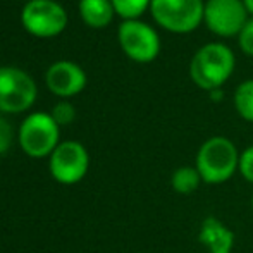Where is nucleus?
<instances>
[{
  "instance_id": "obj_19",
  "label": "nucleus",
  "mask_w": 253,
  "mask_h": 253,
  "mask_svg": "<svg viewBox=\"0 0 253 253\" xmlns=\"http://www.w3.org/2000/svg\"><path fill=\"white\" fill-rule=\"evenodd\" d=\"M12 145V126L0 117V155H3Z\"/></svg>"
},
{
  "instance_id": "obj_20",
  "label": "nucleus",
  "mask_w": 253,
  "mask_h": 253,
  "mask_svg": "<svg viewBox=\"0 0 253 253\" xmlns=\"http://www.w3.org/2000/svg\"><path fill=\"white\" fill-rule=\"evenodd\" d=\"M243 2H245V5H247L248 12H250L253 17V0H243Z\"/></svg>"
},
{
  "instance_id": "obj_13",
  "label": "nucleus",
  "mask_w": 253,
  "mask_h": 253,
  "mask_svg": "<svg viewBox=\"0 0 253 253\" xmlns=\"http://www.w3.org/2000/svg\"><path fill=\"white\" fill-rule=\"evenodd\" d=\"M203 184V179L195 166L177 167L170 176V186L179 195H191Z\"/></svg>"
},
{
  "instance_id": "obj_18",
  "label": "nucleus",
  "mask_w": 253,
  "mask_h": 253,
  "mask_svg": "<svg viewBox=\"0 0 253 253\" xmlns=\"http://www.w3.org/2000/svg\"><path fill=\"white\" fill-rule=\"evenodd\" d=\"M238 45H240L241 52L248 57H253V17L247 21L243 30L238 35Z\"/></svg>"
},
{
  "instance_id": "obj_14",
  "label": "nucleus",
  "mask_w": 253,
  "mask_h": 253,
  "mask_svg": "<svg viewBox=\"0 0 253 253\" xmlns=\"http://www.w3.org/2000/svg\"><path fill=\"white\" fill-rule=\"evenodd\" d=\"M234 109L241 119L253 123V80H245L234 91Z\"/></svg>"
},
{
  "instance_id": "obj_12",
  "label": "nucleus",
  "mask_w": 253,
  "mask_h": 253,
  "mask_svg": "<svg viewBox=\"0 0 253 253\" xmlns=\"http://www.w3.org/2000/svg\"><path fill=\"white\" fill-rule=\"evenodd\" d=\"M112 0H80V14L86 24L93 28H103L114 17Z\"/></svg>"
},
{
  "instance_id": "obj_4",
  "label": "nucleus",
  "mask_w": 253,
  "mask_h": 253,
  "mask_svg": "<svg viewBox=\"0 0 253 253\" xmlns=\"http://www.w3.org/2000/svg\"><path fill=\"white\" fill-rule=\"evenodd\" d=\"M19 145L33 159L52 155L59 145V124L47 112L30 114L19 127Z\"/></svg>"
},
{
  "instance_id": "obj_1",
  "label": "nucleus",
  "mask_w": 253,
  "mask_h": 253,
  "mask_svg": "<svg viewBox=\"0 0 253 253\" xmlns=\"http://www.w3.org/2000/svg\"><path fill=\"white\" fill-rule=\"evenodd\" d=\"M236 57L227 45L220 42L203 45L195 52L190 62V78L205 91L219 90L234 73Z\"/></svg>"
},
{
  "instance_id": "obj_15",
  "label": "nucleus",
  "mask_w": 253,
  "mask_h": 253,
  "mask_svg": "<svg viewBox=\"0 0 253 253\" xmlns=\"http://www.w3.org/2000/svg\"><path fill=\"white\" fill-rule=\"evenodd\" d=\"M152 0H112L114 10L124 17V21L138 19L150 7Z\"/></svg>"
},
{
  "instance_id": "obj_9",
  "label": "nucleus",
  "mask_w": 253,
  "mask_h": 253,
  "mask_svg": "<svg viewBox=\"0 0 253 253\" xmlns=\"http://www.w3.org/2000/svg\"><path fill=\"white\" fill-rule=\"evenodd\" d=\"M21 21L30 33L37 37H53L67 24V14L53 0H31L21 12Z\"/></svg>"
},
{
  "instance_id": "obj_7",
  "label": "nucleus",
  "mask_w": 253,
  "mask_h": 253,
  "mask_svg": "<svg viewBox=\"0 0 253 253\" xmlns=\"http://www.w3.org/2000/svg\"><path fill=\"white\" fill-rule=\"evenodd\" d=\"M119 43L129 59L136 62H150L160 52L159 33L150 26L138 19H129L119 26Z\"/></svg>"
},
{
  "instance_id": "obj_2",
  "label": "nucleus",
  "mask_w": 253,
  "mask_h": 253,
  "mask_svg": "<svg viewBox=\"0 0 253 253\" xmlns=\"http://www.w3.org/2000/svg\"><path fill=\"white\" fill-rule=\"evenodd\" d=\"M240 152L226 136H212L197 152L195 167L205 184H222L238 172Z\"/></svg>"
},
{
  "instance_id": "obj_17",
  "label": "nucleus",
  "mask_w": 253,
  "mask_h": 253,
  "mask_svg": "<svg viewBox=\"0 0 253 253\" xmlns=\"http://www.w3.org/2000/svg\"><path fill=\"white\" fill-rule=\"evenodd\" d=\"M238 172L241 174L247 183L253 184V145L247 147L240 153V166H238Z\"/></svg>"
},
{
  "instance_id": "obj_21",
  "label": "nucleus",
  "mask_w": 253,
  "mask_h": 253,
  "mask_svg": "<svg viewBox=\"0 0 253 253\" xmlns=\"http://www.w3.org/2000/svg\"><path fill=\"white\" fill-rule=\"evenodd\" d=\"M252 209H253V197H252Z\"/></svg>"
},
{
  "instance_id": "obj_11",
  "label": "nucleus",
  "mask_w": 253,
  "mask_h": 253,
  "mask_svg": "<svg viewBox=\"0 0 253 253\" xmlns=\"http://www.w3.org/2000/svg\"><path fill=\"white\" fill-rule=\"evenodd\" d=\"M198 241L209 253H231L234 248L236 236L217 217H205L198 231Z\"/></svg>"
},
{
  "instance_id": "obj_10",
  "label": "nucleus",
  "mask_w": 253,
  "mask_h": 253,
  "mask_svg": "<svg viewBox=\"0 0 253 253\" xmlns=\"http://www.w3.org/2000/svg\"><path fill=\"white\" fill-rule=\"evenodd\" d=\"M47 86L59 97H73L80 93L86 84V74L78 64L59 60L52 64L45 74Z\"/></svg>"
},
{
  "instance_id": "obj_16",
  "label": "nucleus",
  "mask_w": 253,
  "mask_h": 253,
  "mask_svg": "<svg viewBox=\"0 0 253 253\" xmlns=\"http://www.w3.org/2000/svg\"><path fill=\"white\" fill-rule=\"evenodd\" d=\"M52 119L55 121L59 126H66V124H71L76 117V110L71 105L69 102H59L55 107L52 109Z\"/></svg>"
},
{
  "instance_id": "obj_3",
  "label": "nucleus",
  "mask_w": 253,
  "mask_h": 253,
  "mask_svg": "<svg viewBox=\"0 0 253 253\" xmlns=\"http://www.w3.org/2000/svg\"><path fill=\"white\" fill-rule=\"evenodd\" d=\"M203 0H152L150 10L157 24L172 33H191L203 23Z\"/></svg>"
},
{
  "instance_id": "obj_8",
  "label": "nucleus",
  "mask_w": 253,
  "mask_h": 253,
  "mask_svg": "<svg viewBox=\"0 0 253 253\" xmlns=\"http://www.w3.org/2000/svg\"><path fill=\"white\" fill-rule=\"evenodd\" d=\"M50 174L62 184L80 183L88 172L90 157L86 148L78 141H62L50 155Z\"/></svg>"
},
{
  "instance_id": "obj_5",
  "label": "nucleus",
  "mask_w": 253,
  "mask_h": 253,
  "mask_svg": "<svg viewBox=\"0 0 253 253\" xmlns=\"http://www.w3.org/2000/svg\"><path fill=\"white\" fill-rule=\"evenodd\" d=\"M250 19L243 0H207L203 23L213 35L222 38L238 37Z\"/></svg>"
},
{
  "instance_id": "obj_6",
  "label": "nucleus",
  "mask_w": 253,
  "mask_h": 253,
  "mask_svg": "<svg viewBox=\"0 0 253 253\" xmlns=\"http://www.w3.org/2000/svg\"><path fill=\"white\" fill-rule=\"evenodd\" d=\"M37 98V84L23 69L12 66L0 67V110L23 112Z\"/></svg>"
}]
</instances>
